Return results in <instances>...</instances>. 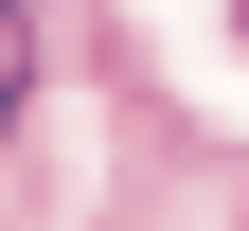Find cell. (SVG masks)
<instances>
[{"label": "cell", "mask_w": 249, "mask_h": 231, "mask_svg": "<svg viewBox=\"0 0 249 231\" xmlns=\"http://www.w3.org/2000/svg\"><path fill=\"white\" fill-rule=\"evenodd\" d=\"M18 89H36V0H0V124H18Z\"/></svg>", "instance_id": "obj_1"}]
</instances>
